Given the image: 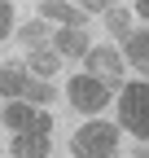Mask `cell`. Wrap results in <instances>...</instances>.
I'll use <instances>...</instances> for the list:
<instances>
[{
	"mask_svg": "<svg viewBox=\"0 0 149 158\" xmlns=\"http://www.w3.org/2000/svg\"><path fill=\"white\" fill-rule=\"evenodd\" d=\"M119 123L140 136V141H149V84H127L123 97H119Z\"/></svg>",
	"mask_w": 149,
	"mask_h": 158,
	"instance_id": "1",
	"label": "cell"
},
{
	"mask_svg": "<svg viewBox=\"0 0 149 158\" xmlns=\"http://www.w3.org/2000/svg\"><path fill=\"white\" fill-rule=\"evenodd\" d=\"M119 145V123H88L70 136L74 158H110Z\"/></svg>",
	"mask_w": 149,
	"mask_h": 158,
	"instance_id": "2",
	"label": "cell"
},
{
	"mask_svg": "<svg viewBox=\"0 0 149 158\" xmlns=\"http://www.w3.org/2000/svg\"><path fill=\"white\" fill-rule=\"evenodd\" d=\"M105 101H110L105 79H97V75H79V79H70V106L79 110V114H97Z\"/></svg>",
	"mask_w": 149,
	"mask_h": 158,
	"instance_id": "3",
	"label": "cell"
},
{
	"mask_svg": "<svg viewBox=\"0 0 149 158\" xmlns=\"http://www.w3.org/2000/svg\"><path fill=\"white\" fill-rule=\"evenodd\" d=\"M48 141H53V123H48V114H40V123L31 132H13V154L18 158H48Z\"/></svg>",
	"mask_w": 149,
	"mask_h": 158,
	"instance_id": "4",
	"label": "cell"
},
{
	"mask_svg": "<svg viewBox=\"0 0 149 158\" xmlns=\"http://www.w3.org/2000/svg\"><path fill=\"white\" fill-rule=\"evenodd\" d=\"M88 70L97 75V79H105V84H119V79H123V57H119V48H110V44L88 48Z\"/></svg>",
	"mask_w": 149,
	"mask_h": 158,
	"instance_id": "5",
	"label": "cell"
},
{
	"mask_svg": "<svg viewBox=\"0 0 149 158\" xmlns=\"http://www.w3.org/2000/svg\"><path fill=\"white\" fill-rule=\"evenodd\" d=\"M40 18L44 22H62V27H83V9L66 5V0H40Z\"/></svg>",
	"mask_w": 149,
	"mask_h": 158,
	"instance_id": "6",
	"label": "cell"
},
{
	"mask_svg": "<svg viewBox=\"0 0 149 158\" xmlns=\"http://www.w3.org/2000/svg\"><path fill=\"white\" fill-rule=\"evenodd\" d=\"M53 48L66 53V57H83V53H88V31H83V27H62L57 40H53Z\"/></svg>",
	"mask_w": 149,
	"mask_h": 158,
	"instance_id": "7",
	"label": "cell"
},
{
	"mask_svg": "<svg viewBox=\"0 0 149 158\" xmlns=\"http://www.w3.org/2000/svg\"><path fill=\"white\" fill-rule=\"evenodd\" d=\"M26 79H31V70H22V66H0V92L9 97V101H22Z\"/></svg>",
	"mask_w": 149,
	"mask_h": 158,
	"instance_id": "8",
	"label": "cell"
},
{
	"mask_svg": "<svg viewBox=\"0 0 149 158\" xmlns=\"http://www.w3.org/2000/svg\"><path fill=\"white\" fill-rule=\"evenodd\" d=\"M5 123H9L13 132H31L35 123H40V114H35L26 101H9V106H5Z\"/></svg>",
	"mask_w": 149,
	"mask_h": 158,
	"instance_id": "9",
	"label": "cell"
},
{
	"mask_svg": "<svg viewBox=\"0 0 149 158\" xmlns=\"http://www.w3.org/2000/svg\"><path fill=\"white\" fill-rule=\"evenodd\" d=\"M62 66V57H57V48H31V62H26V70L35 75V79H48L53 70Z\"/></svg>",
	"mask_w": 149,
	"mask_h": 158,
	"instance_id": "10",
	"label": "cell"
},
{
	"mask_svg": "<svg viewBox=\"0 0 149 158\" xmlns=\"http://www.w3.org/2000/svg\"><path fill=\"white\" fill-rule=\"evenodd\" d=\"M127 57H132V66L149 75V31H136L127 40Z\"/></svg>",
	"mask_w": 149,
	"mask_h": 158,
	"instance_id": "11",
	"label": "cell"
},
{
	"mask_svg": "<svg viewBox=\"0 0 149 158\" xmlns=\"http://www.w3.org/2000/svg\"><path fill=\"white\" fill-rule=\"evenodd\" d=\"M105 31L114 35V40H132V35H136V31H132V18H127L123 9H110V13H105Z\"/></svg>",
	"mask_w": 149,
	"mask_h": 158,
	"instance_id": "12",
	"label": "cell"
},
{
	"mask_svg": "<svg viewBox=\"0 0 149 158\" xmlns=\"http://www.w3.org/2000/svg\"><path fill=\"white\" fill-rule=\"evenodd\" d=\"M22 101H35V106H44V101H53V88H48V79H26V92H22Z\"/></svg>",
	"mask_w": 149,
	"mask_h": 158,
	"instance_id": "13",
	"label": "cell"
},
{
	"mask_svg": "<svg viewBox=\"0 0 149 158\" xmlns=\"http://www.w3.org/2000/svg\"><path fill=\"white\" fill-rule=\"evenodd\" d=\"M22 44H26V48H40V44H44V22H26V27H22Z\"/></svg>",
	"mask_w": 149,
	"mask_h": 158,
	"instance_id": "14",
	"label": "cell"
},
{
	"mask_svg": "<svg viewBox=\"0 0 149 158\" xmlns=\"http://www.w3.org/2000/svg\"><path fill=\"white\" fill-rule=\"evenodd\" d=\"M13 31V5H9V0H0V40H5Z\"/></svg>",
	"mask_w": 149,
	"mask_h": 158,
	"instance_id": "15",
	"label": "cell"
},
{
	"mask_svg": "<svg viewBox=\"0 0 149 158\" xmlns=\"http://www.w3.org/2000/svg\"><path fill=\"white\" fill-rule=\"evenodd\" d=\"M79 9H110V0H74Z\"/></svg>",
	"mask_w": 149,
	"mask_h": 158,
	"instance_id": "16",
	"label": "cell"
},
{
	"mask_svg": "<svg viewBox=\"0 0 149 158\" xmlns=\"http://www.w3.org/2000/svg\"><path fill=\"white\" fill-rule=\"evenodd\" d=\"M136 9H140V18H149V0H136Z\"/></svg>",
	"mask_w": 149,
	"mask_h": 158,
	"instance_id": "17",
	"label": "cell"
},
{
	"mask_svg": "<svg viewBox=\"0 0 149 158\" xmlns=\"http://www.w3.org/2000/svg\"><path fill=\"white\" fill-rule=\"evenodd\" d=\"M132 158H149V145H140V149H132Z\"/></svg>",
	"mask_w": 149,
	"mask_h": 158,
	"instance_id": "18",
	"label": "cell"
}]
</instances>
